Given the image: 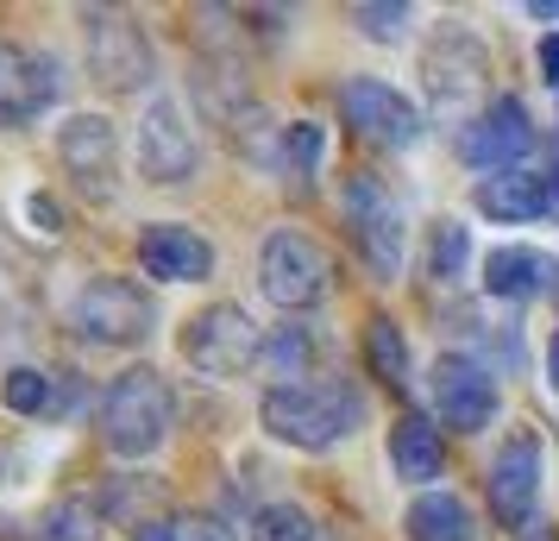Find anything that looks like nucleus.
<instances>
[{"mask_svg": "<svg viewBox=\"0 0 559 541\" xmlns=\"http://www.w3.org/2000/svg\"><path fill=\"white\" fill-rule=\"evenodd\" d=\"M170 422H177V397L164 385V372L152 365H132L120 372L102 397V440L107 454H120V460H145L157 454L164 440H170Z\"/></svg>", "mask_w": 559, "mask_h": 541, "instance_id": "1", "label": "nucleus"}, {"mask_svg": "<svg viewBox=\"0 0 559 541\" xmlns=\"http://www.w3.org/2000/svg\"><path fill=\"white\" fill-rule=\"evenodd\" d=\"M258 422L271 428L277 440L302 447V454H328L353 435L358 422V397L346 385H271L264 403H258Z\"/></svg>", "mask_w": 559, "mask_h": 541, "instance_id": "2", "label": "nucleus"}, {"mask_svg": "<svg viewBox=\"0 0 559 541\" xmlns=\"http://www.w3.org/2000/svg\"><path fill=\"white\" fill-rule=\"evenodd\" d=\"M258 290L277 303V309H314L333 290V258L321 239H308L296 227H277L258 252Z\"/></svg>", "mask_w": 559, "mask_h": 541, "instance_id": "3", "label": "nucleus"}, {"mask_svg": "<svg viewBox=\"0 0 559 541\" xmlns=\"http://www.w3.org/2000/svg\"><path fill=\"white\" fill-rule=\"evenodd\" d=\"M70 328L95 346H139L152 334V296L132 278H88L70 296Z\"/></svg>", "mask_w": 559, "mask_h": 541, "instance_id": "4", "label": "nucleus"}, {"mask_svg": "<svg viewBox=\"0 0 559 541\" xmlns=\"http://www.w3.org/2000/svg\"><path fill=\"white\" fill-rule=\"evenodd\" d=\"M182 360L202 378H239L252 360H264V340L239 303H207L202 315L182 321Z\"/></svg>", "mask_w": 559, "mask_h": 541, "instance_id": "5", "label": "nucleus"}, {"mask_svg": "<svg viewBox=\"0 0 559 541\" xmlns=\"http://www.w3.org/2000/svg\"><path fill=\"white\" fill-rule=\"evenodd\" d=\"M82 45H88L95 82L114 89V95H139V89L152 82V38L132 26L127 13H114V7L82 13Z\"/></svg>", "mask_w": 559, "mask_h": 541, "instance_id": "6", "label": "nucleus"}, {"mask_svg": "<svg viewBox=\"0 0 559 541\" xmlns=\"http://www.w3.org/2000/svg\"><path fill=\"white\" fill-rule=\"evenodd\" d=\"M57 164L70 170L88 202H107L120 189V132L107 114H70L57 127Z\"/></svg>", "mask_w": 559, "mask_h": 541, "instance_id": "7", "label": "nucleus"}, {"mask_svg": "<svg viewBox=\"0 0 559 541\" xmlns=\"http://www.w3.org/2000/svg\"><path fill=\"white\" fill-rule=\"evenodd\" d=\"M346 221H353V239L371 258V271L396 278L403 271V208L390 202V189L371 170H353V183H346Z\"/></svg>", "mask_w": 559, "mask_h": 541, "instance_id": "8", "label": "nucleus"}, {"mask_svg": "<svg viewBox=\"0 0 559 541\" xmlns=\"http://www.w3.org/2000/svg\"><path fill=\"white\" fill-rule=\"evenodd\" d=\"M340 114H346V127L358 139H371V145H415L421 139V114L408 102L403 89H390L378 77H353L340 89Z\"/></svg>", "mask_w": 559, "mask_h": 541, "instance_id": "9", "label": "nucleus"}, {"mask_svg": "<svg viewBox=\"0 0 559 541\" xmlns=\"http://www.w3.org/2000/svg\"><path fill=\"white\" fill-rule=\"evenodd\" d=\"M57 95H63V77H57L51 57H38V51H26V45H13V38H0V127L7 132L32 127Z\"/></svg>", "mask_w": 559, "mask_h": 541, "instance_id": "10", "label": "nucleus"}, {"mask_svg": "<svg viewBox=\"0 0 559 541\" xmlns=\"http://www.w3.org/2000/svg\"><path fill=\"white\" fill-rule=\"evenodd\" d=\"M534 497H540V435L534 428H515L503 440L497 466H490V504L503 516V529H515V536L528 529Z\"/></svg>", "mask_w": 559, "mask_h": 541, "instance_id": "11", "label": "nucleus"}, {"mask_svg": "<svg viewBox=\"0 0 559 541\" xmlns=\"http://www.w3.org/2000/svg\"><path fill=\"white\" fill-rule=\"evenodd\" d=\"M534 145V127H528V107L515 102V95H497V102L484 107L472 127L459 132V152H465V164H478V170H509L515 157Z\"/></svg>", "mask_w": 559, "mask_h": 541, "instance_id": "12", "label": "nucleus"}, {"mask_svg": "<svg viewBox=\"0 0 559 541\" xmlns=\"http://www.w3.org/2000/svg\"><path fill=\"white\" fill-rule=\"evenodd\" d=\"M433 410H440V422H447L453 435L490 428V415H497V385H490V372L447 353V360L433 365Z\"/></svg>", "mask_w": 559, "mask_h": 541, "instance_id": "13", "label": "nucleus"}, {"mask_svg": "<svg viewBox=\"0 0 559 541\" xmlns=\"http://www.w3.org/2000/svg\"><path fill=\"white\" fill-rule=\"evenodd\" d=\"M139 170L152 183H189L195 177V132L182 127L177 102H152L139 120Z\"/></svg>", "mask_w": 559, "mask_h": 541, "instance_id": "14", "label": "nucleus"}, {"mask_svg": "<svg viewBox=\"0 0 559 541\" xmlns=\"http://www.w3.org/2000/svg\"><path fill=\"white\" fill-rule=\"evenodd\" d=\"M139 264L164 278V284H202L214 271V246H207L195 227H177V221H157V227L139 233Z\"/></svg>", "mask_w": 559, "mask_h": 541, "instance_id": "15", "label": "nucleus"}, {"mask_svg": "<svg viewBox=\"0 0 559 541\" xmlns=\"http://www.w3.org/2000/svg\"><path fill=\"white\" fill-rule=\"evenodd\" d=\"M421 77H428V95H433L440 107L465 102V95L484 82L478 38H472V32H459V26H447V32L428 45V57H421Z\"/></svg>", "mask_w": 559, "mask_h": 541, "instance_id": "16", "label": "nucleus"}, {"mask_svg": "<svg viewBox=\"0 0 559 541\" xmlns=\"http://www.w3.org/2000/svg\"><path fill=\"white\" fill-rule=\"evenodd\" d=\"M478 214L490 221H540L547 214V170H497V177L478 183Z\"/></svg>", "mask_w": 559, "mask_h": 541, "instance_id": "17", "label": "nucleus"}, {"mask_svg": "<svg viewBox=\"0 0 559 541\" xmlns=\"http://www.w3.org/2000/svg\"><path fill=\"white\" fill-rule=\"evenodd\" d=\"M440 460H447V440L433 428L428 415L403 410L396 415V428H390V466H396V479L403 485H428L440 479Z\"/></svg>", "mask_w": 559, "mask_h": 541, "instance_id": "18", "label": "nucleus"}, {"mask_svg": "<svg viewBox=\"0 0 559 541\" xmlns=\"http://www.w3.org/2000/svg\"><path fill=\"white\" fill-rule=\"evenodd\" d=\"M408 541H478V522H472V504L459 491H421L403 516Z\"/></svg>", "mask_w": 559, "mask_h": 541, "instance_id": "19", "label": "nucleus"}, {"mask_svg": "<svg viewBox=\"0 0 559 541\" xmlns=\"http://www.w3.org/2000/svg\"><path fill=\"white\" fill-rule=\"evenodd\" d=\"M547 258L528 252V246H497V252L484 258V290L490 296H503V303H522L534 290H547Z\"/></svg>", "mask_w": 559, "mask_h": 541, "instance_id": "20", "label": "nucleus"}, {"mask_svg": "<svg viewBox=\"0 0 559 541\" xmlns=\"http://www.w3.org/2000/svg\"><path fill=\"white\" fill-rule=\"evenodd\" d=\"M365 360L378 372L390 390L408 385V346H403V328L390 321V315H371V328H365Z\"/></svg>", "mask_w": 559, "mask_h": 541, "instance_id": "21", "label": "nucleus"}, {"mask_svg": "<svg viewBox=\"0 0 559 541\" xmlns=\"http://www.w3.org/2000/svg\"><path fill=\"white\" fill-rule=\"evenodd\" d=\"M38 541H102V510L88 497H57L38 516Z\"/></svg>", "mask_w": 559, "mask_h": 541, "instance_id": "22", "label": "nucleus"}, {"mask_svg": "<svg viewBox=\"0 0 559 541\" xmlns=\"http://www.w3.org/2000/svg\"><path fill=\"white\" fill-rule=\"evenodd\" d=\"M57 378L51 372H38V365H13L7 378H0V403L13 415H51L57 410Z\"/></svg>", "mask_w": 559, "mask_h": 541, "instance_id": "23", "label": "nucleus"}, {"mask_svg": "<svg viewBox=\"0 0 559 541\" xmlns=\"http://www.w3.org/2000/svg\"><path fill=\"white\" fill-rule=\"evenodd\" d=\"M465 258H472V233L459 227V221H440L433 239H428V271L440 284H453L459 271H465Z\"/></svg>", "mask_w": 559, "mask_h": 541, "instance_id": "24", "label": "nucleus"}, {"mask_svg": "<svg viewBox=\"0 0 559 541\" xmlns=\"http://www.w3.org/2000/svg\"><path fill=\"white\" fill-rule=\"evenodd\" d=\"M252 541H314V516L302 504H264L252 516Z\"/></svg>", "mask_w": 559, "mask_h": 541, "instance_id": "25", "label": "nucleus"}, {"mask_svg": "<svg viewBox=\"0 0 559 541\" xmlns=\"http://www.w3.org/2000/svg\"><path fill=\"white\" fill-rule=\"evenodd\" d=\"M132 541H233V529L214 522V516H157L152 529H139Z\"/></svg>", "mask_w": 559, "mask_h": 541, "instance_id": "26", "label": "nucleus"}, {"mask_svg": "<svg viewBox=\"0 0 559 541\" xmlns=\"http://www.w3.org/2000/svg\"><path fill=\"white\" fill-rule=\"evenodd\" d=\"M314 164H321V127H308V120L283 127V177H296V183L308 189Z\"/></svg>", "mask_w": 559, "mask_h": 541, "instance_id": "27", "label": "nucleus"}, {"mask_svg": "<svg viewBox=\"0 0 559 541\" xmlns=\"http://www.w3.org/2000/svg\"><path fill=\"white\" fill-rule=\"evenodd\" d=\"M308 353H314V346H308V334H302V328H277V340L264 346V360L277 365V378H283V385H302Z\"/></svg>", "mask_w": 559, "mask_h": 541, "instance_id": "28", "label": "nucleus"}, {"mask_svg": "<svg viewBox=\"0 0 559 541\" xmlns=\"http://www.w3.org/2000/svg\"><path fill=\"white\" fill-rule=\"evenodd\" d=\"M353 26H365V38L378 45H396L408 32V7H353Z\"/></svg>", "mask_w": 559, "mask_h": 541, "instance_id": "29", "label": "nucleus"}, {"mask_svg": "<svg viewBox=\"0 0 559 541\" xmlns=\"http://www.w3.org/2000/svg\"><path fill=\"white\" fill-rule=\"evenodd\" d=\"M26 214L38 221V233H63V214H57V202H51V196H32V202H26Z\"/></svg>", "mask_w": 559, "mask_h": 541, "instance_id": "30", "label": "nucleus"}, {"mask_svg": "<svg viewBox=\"0 0 559 541\" xmlns=\"http://www.w3.org/2000/svg\"><path fill=\"white\" fill-rule=\"evenodd\" d=\"M540 70H547V82L559 89V32H547V38H540Z\"/></svg>", "mask_w": 559, "mask_h": 541, "instance_id": "31", "label": "nucleus"}, {"mask_svg": "<svg viewBox=\"0 0 559 541\" xmlns=\"http://www.w3.org/2000/svg\"><path fill=\"white\" fill-rule=\"evenodd\" d=\"M547 385L559 390V334H554V346H547Z\"/></svg>", "mask_w": 559, "mask_h": 541, "instance_id": "32", "label": "nucleus"}, {"mask_svg": "<svg viewBox=\"0 0 559 541\" xmlns=\"http://www.w3.org/2000/svg\"><path fill=\"white\" fill-rule=\"evenodd\" d=\"M528 13H534V20H559V0H534Z\"/></svg>", "mask_w": 559, "mask_h": 541, "instance_id": "33", "label": "nucleus"}, {"mask_svg": "<svg viewBox=\"0 0 559 541\" xmlns=\"http://www.w3.org/2000/svg\"><path fill=\"white\" fill-rule=\"evenodd\" d=\"M547 214H559V170H547Z\"/></svg>", "mask_w": 559, "mask_h": 541, "instance_id": "34", "label": "nucleus"}, {"mask_svg": "<svg viewBox=\"0 0 559 541\" xmlns=\"http://www.w3.org/2000/svg\"><path fill=\"white\" fill-rule=\"evenodd\" d=\"M522 541H554V536H547V529H540V522H528V529H522Z\"/></svg>", "mask_w": 559, "mask_h": 541, "instance_id": "35", "label": "nucleus"}]
</instances>
